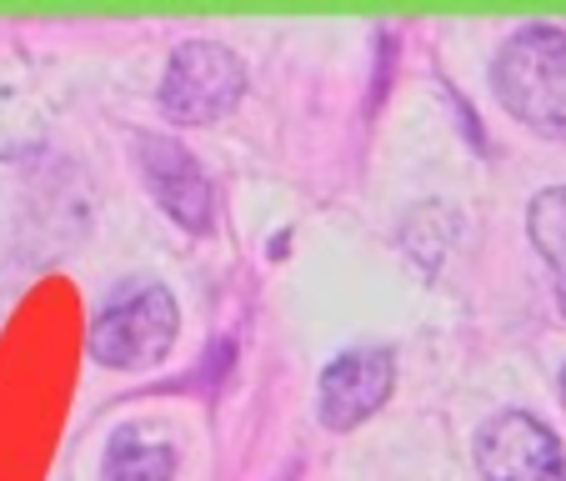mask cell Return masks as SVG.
<instances>
[{
	"label": "cell",
	"instance_id": "obj_3",
	"mask_svg": "<svg viewBox=\"0 0 566 481\" xmlns=\"http://www.w3.org/2000/svg\"><path fill=\"white\" fill-rule=\"evenodd\" d=\"M247 61L221 41H181L166 61L156 106L171 126H211V121L231 116L247 96Z\"/></svg>",
	"mask_w": 566,
	"mask_h": 481
},
{
	"label": "cell",
	"instance_id": "obj_1",
	"mask_svg": "<svg viewBox=\"0 0 566 481\" xmlns=\"http://www.w3.org/2000/svg\"><path fill=\"white\" fill-rule=\"evenodd\" d=\"M492 96L526 130L566 146V31L522 25L492 55Z\"/></svg>",
	"mask_w": 566,
	"mask_h": 481
},
{
	"label": "cell",
	"instance_id": "obj_5",
	"mask_svg": "<svg viewBox=\"0 0 566 481\" xmlns=\"http://www.w3.org/2000/svg\"><path fill=\"white\" fill-rule=\"evenodd\" d=\"M396 356L386 346H352L316 376V421L326 431H356L391 401Z\"/></svg>",
	"mask_w": 566,
	"mask_h": 481
},
{
	"label": "cell",
	"instance_id": "obj_8",
	"mask_svg": "<svg viewBox=\"0 0 566 481\" xmlns=\"http://www.w3.org/2000/svg\"><path fill=\"white\" fill-rule=\"evenodd\" d=\"M526 236H532L536 257L546 261L556 286V306L566 311V186H546L526 206Z\"/></svg>",
	"mask_w": 566,
	"mask_h": 481
},
{
	"label": "cell",
	"instance_id": "obj_9",
	"mask_svg": "<svg viewBox=\"0 0 566 481\" xmlns=\"http://www.w3.org/2000/svg\"><path fill=\"white\" fill-rule=\"evenodd\" d=\"M562 401H566V372H562Z\"/></svg>",
	"mask_w": 566,
	"mask_h": 481
},
{
	"label": "cell",
	"instance_id": "obj_7",
	"mask_svg": "<svg viewBox=\"0 0 566 481\" xmlns=\"http://www.w3.org/2000/svg\"><path fill=\"white\" fill-rule=\"evenodd\" d=\"M176 441L171 437H150L140 427H126L111 437L106 457H101V477L106 481H176Z\"/></svg>",
	"mask_w": 566,
	"mask_h": 481
},
{
	"label": "cell",
	"instance_id": "obj_6",
	"mask_svg": "<svg viewBox=\"0 0 566 481\" xmlns=\"http://www.w3.org/2000/svg\"><path fill=\"white\" fill-rule=\"evenodd\" d=\"M140 156V176H146V191L156 196V206L171 216L181 231L206 236L216 221V191L206 181V171L196 166V156L171 136H140L136 140Z\"/></svg>",
	"mask_w": 566,
	"mask_h": 481
},
{
	"label": "cell",
	"instance_id": "obj_2",
	"mask_svg": "<svg viewBox=\"0 0 566 481\" xmlns=\"http://www.w3.org/2000/svg\"><path fill=\"white\" fill-rule=\"evenodd\" d=\"M181 336V301L160 281H130L120 286L91 321V362L106 372H150L176 352Z\"/></svg>",
	"mask_w": 566,
	"mask_h": 481
},
{
	"label": "cell",
	"instance_id": "obj_4",
	"mask_svg": "<svg viewBox=\"0 0 566 481\" xmlns=\"http://www.w3.org/2000/svg\"><path fill=\"white\" fill-rule=\"evenodd\" d=\"M481 481H566V451L542 417L522 407L492 411L471 441Z\"/></svg>",
	"mask_w": 566,
	"mask_h": 481
}]
</instances>
